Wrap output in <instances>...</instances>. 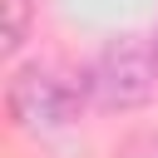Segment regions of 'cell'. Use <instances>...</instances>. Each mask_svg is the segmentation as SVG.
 I'll return each mask as SVG.
<instances>
[{"instance_id":"cell-1","label":"cell","mask_w":158,"mask_h":158,"mask_svg":"<svg viewBox=\"0 0 158 158\" xmlns=\"http://www.w3.org/2000/svg\"><path fill=\"white\" fill-rule=\"evenodd\" d=\"M89 104V84L84 74H69L59 64H20L10 69V84H5V114L15 128L25 133H59L69 128Z\"/></svg>"},{"instance_id":"cell-2","label":"cell","mask_w":158,"mask_h":158,"mask_svg":"<svg viewBox=\"0 0 158 158\" xmlns=\"http://www.w3.org/2000/svg\"><path fill=\"white\" fill-rule=\"evenodd\" d=\"M84 84H89V104L94 109H109V114L143 109L153 99V89H158V49H153V40H143V35L109 40L89 59Z\"/></svg>"},{"instance_id":"cell-3","label":"cell","mask_w":158,"mask_h":158,"mask_svg":"<svg viewBox=\"0 0 158 158\" xmlns=\"http://www.w3.org/2000/svg\"><path fill=\"white\" fill-rule=\"evenodd\" d=\"M30 20H35V0H5V59H15L25 49Z\"/></svg>"},{"instance_id":"cell-4","label":"cell","mask_w":158,"mask_h":158,"mask_svg":"<svg viewBox=\"0 0 158 158\" xmlns=\"http://www.w3.org/2000/svg\"><path fill=\"white\" fill-rule=\"evenodd\" d=\"M123 158H158V128L128 138V143H123Z\"/></svg>"},{"instance_id":"cell-5","label":"cell","mask_w":158,"mask_h":158,"mask_svg":"<svg viewBox=\"0 0 158 158\" xmlns=\"http://www.w3.org/2000/svg\"><path fill=\"white\" fill-rule=\"evenodd\" d=\"M153 49H158V30H153Z\"/></svg>"}]
</instances>
